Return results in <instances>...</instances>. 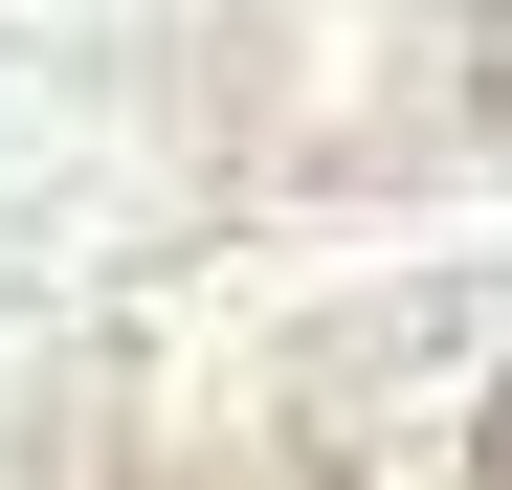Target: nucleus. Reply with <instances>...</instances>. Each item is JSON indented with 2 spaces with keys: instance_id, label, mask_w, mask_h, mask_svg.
<instances>
[{
  "instance_id": "nucleus-2",
  "label": "nucleus",
  "mask_w": 512,
  "mask_h": 490,
  "mask_svg": "<svg viewBox=\"0 0 512 490\" xmlns=\"http://www.w3.org/2000/svg\"><path fill=\"white\" fill-rule=\"evenodd\" d=\"M468 490H512V401H490V424H468Z\"/></svg>"
},
{
  "instance_id": "nucleus-1",
  "label": "nucleus",
  "mask_w": 512,
  "mask_h": 490,
  "mask_svg": "<svg viewBox=\"0 0 512 490\" xmlns=\"http://www.w3.org/2000/svg\"><path fill=\"white\" fill-rule=\"evenodd\" d=\"M468 112L512 134V0H490V23H468Z\"/></svg>"
}]
</instances>
